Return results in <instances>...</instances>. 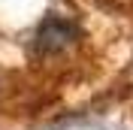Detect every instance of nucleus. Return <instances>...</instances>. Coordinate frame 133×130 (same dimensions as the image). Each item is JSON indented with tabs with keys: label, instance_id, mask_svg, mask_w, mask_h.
I'll list each match as a JSON object with an SVG mask.
<instances>
[{
	"label": "nucleus",
	"instance_id": "f257e3e1",
	"mask_svg": "<svg viewBox=\"0 0 133 130\" xmlns=\"http://www.w3.org/2000/svg\"><path fill=\"white\" fill-rule=\"evenodd\" d=\"M73 36H76V27L70 21H64V18H45L39 24V33H36V46L42 51H64Z\"/></svg>",
	"mask_w": 133,
	"mask_h": 130
}]
</instances>
